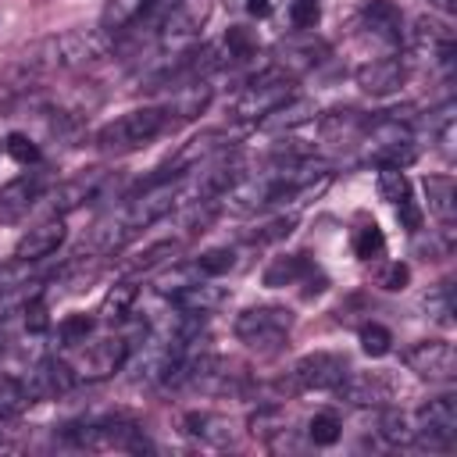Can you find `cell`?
<instances>
[{
    "instance_id": "cell-1",
    "label": "cell",
    "mask_w": 457,
    "mask_h": 457,
    "mask_svg": "<svg viewBox=\"0 0 457 457\" xmlns=\"http://www.w3.org/2000/svg\"><path fill=\"white\" fill-rule=\"evenodd\" d=\"M111 50V36L104 29H68L61 36H50L25 50L21 71L43 75V71H75L86 64H96Z\"/></svg>"
},
{
    "instance_id": "cell-2",
    "label": "cell",
    "mask_w": 457,
    "mask_h": 457,
    "mask_svg": "<svg viewBox=\"0 0 457 457\" xmlns=\"http://www.w3.org/2000/svg\"><path fill=\"white\" fill-rule=\"evenodd\" d=\"M168 125H171V114L164 107H132V111L111 118L107 125H100L93 143L104 154H129V150L154 143Z\"/></svg>"
},
{
    "instance_id": "cell-3",
    "label": "cell",
    "mask_w": 457,
    "mask_h": 457,
    "mask_svg": "<svg viewBox=\"0 0 457 457\" xmlns=\"http://www.w3.org/2000/svg\"><path fill=\"white\" fill-rule=\"evenodd\" d=\"M289 328H293V311H289V307H278V303L246 307V311H239L236 321H232L236 339H239L243 346H250V350H261V353L278 350V346L286 343Z\"/></svg>"
},
{
    "instance_id": "cell-4",
    "label": "cell",
    "mask_w": 457,
    "mask_h": 457,
    "mask_svg": "<svg viewBox=\"0 0 457 457\" xmlns=\"http://www.w3.org/2000/svg\"><path fill=\"white\" fill-rule=\"evenodd\" d=\"M289 96H293V75H286V71H278V68L271 64V68L257 71V75L239 89V96H236V104H232V118L257 125L264 114H271V111H275L278 104H286Z\"/></svg>"
},
{
    "instance_id": "cell-5",
    "label": "cell",
    "mask_w": 457,
    "mask_h": 457,
    "mask_svg": "<svg viewBox=\"0 0 457 457\" xmlns=\"http://www.w3.org/2000/svg\"><path fill=\"white\" fill-rule=\"evenodd\" d=\"M414 425H418V439L414 446L425 450H450L457 439V396L443 393L432 396L428 403H421L414 411Z\"/></svg>"
},
{
    "instance_id": "cell-6",
    "label": "cell",
    "mask_w": 457,
    "mask_h": 457,
    "mask_svg": "<svg viewBox=\"0 0 457 457\" xmlns=\"http://www.w3.org/2000/svg\"><path fill=\"white\" fill-rule=\"evenodd\" d=\"M403 364L428 382H453L457 375V353L453 343L446 339H418L414 346L403 350Z\"/></svg>"
},
{
    "instance_id": "cell-7",
    "label": "cell",
    "mask_w": 457,
    "mask_h": 457,
    "mask_svg": "<svg viewBox=\"0 0 457 457\" xmlns=\"http://www.w3.org/2000/svg\"><path fill=\"white\" fill-rule=\"evenodd\" d=\"M346 371H350V364H346L343 353L314 350V353H303V357L293 364L289 378H293L296 389H318V393H321V389H336Z\"/></svg>"
},
{
    "instance_id": "cell-8",
    "label": "cell",
    "mask_w": 457,
    "mask_h": 457,
    "mask_svg": "<svg viewBox=\"0 0 457 457\" xmlns=\"http://www.w3.org/2000/svg\"><path fill=\"white\" fill-rule=\"evenodd\" d=\"M107 186H111V175L100 171V168L82 171V175L61 182V186L50 193V211H54V218H64V214H71V211H79V207H86V204H93V200H104Z\"/></svg>"
},
{
    "instance_id": "cell-9",
    "label": "cell",
    "mask_w": 457,
    "mask_h": 457,
    "mask_svg": "<svg viewBox=\"0 0 457 457\" xmlns=\"http://www.w3.org/2000/svg\"><path fill=\"white\" fill-rule=\"evenodd\" d=\"M75 382H79V371H75L68 361H61V357H43V361L32 364L29 375L21 378V386H25V393H29L32 403H36V400L64 396V393L75 389Z\"/></svg>"
},
{
    "instance_id": "cell-10",
    "label": "cell",
    "mask_w": 457,
    "mask_h": 457,
    "mask_svg": "<svg viewBox=\"0 0 457 457\" xmlns=\"http://www.w3.org/2000/svg\"><path fill=\"white\" fill-rule=\"evenodd\" d=\"M336 393L350 407H386L396 389L382 371H346Z\"/></svg>"
},
{
    "instance_id": "cell-11",
    "label": "cell",
    "mask_w": 457,
    "mask_h": 457,
    "mask_svg": "<svg viewBox=\"0 0 457 457\" xmlns=\"http://www.w3.org/2000/svg\"><path fill=\"white\" fill-rule=\"evenodd\" d=\"M129 353H132V339L129 336H107V339L93 343L82 353V361H79L75 371H79V378H107V375H114V371L125 368Z\"/></svg>"
},
{
    "instance_id": "cell-12",
    "label": "cell",
    "mask_w": 457,
    "mask_h": 457,
    "mask_svg": "<svg viewBox=\"0 0 457 457\" xmlns=\"http://www.w3.org/2000/svg\"><path fill=\"white\" fill-rule=\"evenodd\" d=\"M325 54H328V46L318 39V36H289V39H282L278 46H275V68L278 71H286V75H303V71H311V68H318L321 61H325Z\"/></svg>"
},
{
    "instance_id": "cell-13",
    "label": "cell",
    "mask_w": 457,
    "mask_h": 457,
    "mask_svg": "<svg viewBox=\"0 0 457 457\" xmlns=\"http://www.w3.org/2000/svg\"><path fill=\"white\" fill-rule=\"evenodd\" d=\"M43 186L46 182L39 171H25V175L11 179L7 186H0V221H7V225L21 221L36 207V200H43Z\"/></svg>"
},
{
    "instance_id": "cell-14",
    "label": "cell",
    "mask_w": 457,
    "mask_h": 457,
    "mask_svg": "<svg viewBox=\"0 0 457 457\" xmlns=\"http://www.w3.org/2000/svg\"><path fill=\"white\" fill-rule=\"evenodd\" d=\"M225 146H228V132H221V129H207V132L193 136L189 143H182L179 154L164 164V171L175 175V179H182L189 168H200V164H207L211 157L225 154Z\"/></svg>"
},
{
    "instance_id": "cell-15",
    "label": "cell",
    "mask_w": 457,
    "mask_h": 457,
    "mask_svg": "<svg viewBox=\"0 0 457 457\" xmlns=\"http://www.w3.org/2000/svg\"><path fill=\"white\" fill-rule=\"evenodd\" d=\"M64 236H68L64 218L39 221V225H32V228H29V232H25V236L14 243V261H29V264L46 261V257H54V253L61 250Z\"/></svg>"
},
{
    "instance_id": "cell-16",
    "label": "cell",
    "mask_w": 457,
    "mask_h": 457,
    "mask_svg": "<svg viewBox=\"0 0 457 457\" xmlns=\"http://www.w3.org/2000/svg\"><path fill=\"white\" fill-rule=\"evenodd\" d=\"M407 82V64L400 57H375L357 68V86L371 96H393Z\"/></svg>"
},
{
    "instance_id": "cell-17",
    "label": "cell",
    "mask_w": 457,
    "mask_h": 457,
    "mask_svg": "<svg viewBox=\"0 0 457 457\" xmlns=\"http://www.w3.org/2000/svg\"><path fill=\"white\" fill-rule=\"evenodd\" d=\"M361 25H364L375 39H382V43H389V46H400V43L407 39L403 11H400L393 0H368V4L361 7Z\"/></svg>"
},
{
    "instance_id": "cell-18",
    "label": "cell",
    "mask_w": 457,
    "mask_h": 457,
    "mask_svg": "<svg viewBox=\"0 0 457 457\" xmlns=\"http://www.w3.org/2000/svg\"><path fill=\"white\" fill-rule=\"evenodd\" d=\"M225 300H228V293L221 286H214L211 278H189L186 286H179L171 293V307L189 311V314H214Z\"/></svg>"
},
{
    "instance_id": "cell-19",
    "label": "cell",
    "mask_w": 457,
    "mask_h": 457,
    "mask_svg": "<svg viewBox=\"0 0 457 457\" xmlns=\"http://www.w3.org/2000/svg\"><path fill=\"white\" fill-rule=\"evenodd\" d=\"M318 118V104L314 100H307V96H289L286 104H278L271 114H264L261 121H257V129H264V132H293V129H300V125H311Z\"/></svg>"
},
{
    "instance_id": "cell-20",
    "label": "cell",
    "mask_w": 457,
    "mask_h": 457,
    "mask_svg": "<svg viewBox=\"0 0 457 457\" xmlns=\"http://www.w3.org/2000/svg\"><path fill=\"white\" fill-rule=\"evenodd\" d=\"M211 96H214V86H211L207 79H196V82L179 86V89L171 93V100L164 104V111H168V114H175L179 121H189V118H196V114H204V111H207Z\"/></svg>"
},
{
    "instance_id": "cell-21",
    "label": "cell",
    "mask_w": 457,
    "mask_h": 457,
    "mask_svg": "<svg viewBox=\"0 0 457 457\" xmlns=\"http://www.w3.org/2000/svg\"><path fill=\"white\" fill-rule=\"evenodd\" d=\"M182 432L200 439V443H211V446H228L232 443V421L221 418V414H211V411H189L182 418Z\"/></svg>"
},
{
    "instance_id": "cell-22",
    "label": "cell",
    "mask_w": 457,
    "mask_h": 457,
    "mask_svg": "<svg viewBox=\"0 0 457 457\" xmlns=\"http://www.w3.org/2000/svg\"><path fill=\"white\" fill-rule=\"evenodd\" d=\"M425 200H428V214L439 218L443 225H453L457 218V186L450 175H425Z\"/></svg>"
},
{
    "instance_id": "cell-23",
    "label": "cell",
    "mask_w": 457,
    "mask_h": 457,
    "mask_svg": "<svg viewBox=\"0 0 457 457\" xmlns=\"http://www.w3.org/2000/svg\"><path fill=\"white\" fill-rule=\"evenodd\" d=\"M311 271H314V264H311L303 253H286V257H275V261L264 268L261 282H264L268 289H282V286H293V282L307 278Z\"/></svg>"
},
{
    "instance_id": "cell-24",
    "label": "cell",
    "mask_w": 457,
    "mask_h": 457,
    "mask_svg": "<svg viewBox=\"0 0 457 457\" xmlns=\"http://www.w3.org/2000/svg\"><path fill=\"white\" fill-rule=\"evenodd\" d=\"M378 436L389 446H414V439H418L414 414H407L400 407H382V414H378Z\"/></svg>"
},
{
    "instance_id": "cell-25",
    "label": "cell",
    "mask_w": 457,
    "mask_h": 457,
    "mask_svg": "<svg viewBox=\"0 0 457 457\" xmlns=\"http://www.w3.org/2000/svg\"><path fill=\"white\" fill-rule=\"evenodd\" d=\"M175 7H179V0H143V11L136 14V21L125 32H132V39H157V32L164 29V21L171 18Z\"/></svg>"
},
{
    "instance_id": "cell-26",
    "label": "cell",
    "mask_w": 457,
    "mask_h": 457,
    "mask_svg": "<svg viewBox=\"0 0 457 457\" xmlns=\"http://www.w3.org/2000/svg\"><path fill=\"white\" fill-rule=\"evenodd\" d=\"M418 157V143H393V146H364V164L371 168H407Z\"/></svg>"
},
{
    "instance_id": "cell-27",
    "label": "cell",
    "mask_w": 457,
    "mask_h": 457,
    "mask_svg": "<svg viewBox=\"0 0 457 457\" xmlns=\"http://www.w3.org/2000/svg\"><path fill=\"white\" fill-rule=\"evenodd\" d=\"M143 11V0H107L104 4V18H100V29L111 36H121L132 21H136V14Z\"/></svg>"
},
{
    "instance_id": "cell-28",
    "label": "cell",
    "mask_w": 457,
    "mask_h": 457,
    "mask_svg": "<svg viewBox=\"0 0 457 457\" xmlns=\"http://www.w3.org/2000/svg\"><path fill=\"white\" fill-rule=\"evenodd\" d=\"M236 268V250L232 246H211V250H204L196 261H193V271L200 275V278H221V275H228Z\"/></svg>"
},
{
    "instance_id": "cell-29",
    "label": "cell",
    "mask_w": 457,
    "mask_h": 457,
    "mask_svg": "<svg viewBox=\"0 0 457 457\" xmlns=\"http://www.w3.org/2000/svg\"><path fill=\"white\" fill-rule=\"evenodd\" d=\"M425 311H428V318L432 321H439V325H453V282H439V286H432L428 293H425Z\"/></svg>"
},
{
    "instance_id": "cell-30",
    "label": "cell",
    "mask_w": 457,
    "mask_h": 457,
    "mask_svg": "<svg viewBox=\"0 0 457 457\" xmlns=\"http://www.w3.org/2000/svg\"><path fill=\"white\" fill-rule=\"evenodd\" d=\"M453 39V32L446 29V25H439V21H432V18H418L414 21V32H411V43L418 46V50H428V54H436L443 43H450Z\"/></svg>"
},
{
    "instance_id": "cell-31",
    "label": "cell",
    "mask_w": 457,
    "mask_h": 457,
    "mask_svg": "<svg viewBox=\"0 0 457 457\" xmlns=\"http://www.w3.org/2000/svg\"><path fill=\"white\" fill-rule=\"evenodd\" d=\"M375 186H378V196L386 204H393V207L403 204V200H411V182H407V175L400 168H378Z\"/></svg>"
},
{
    "instance_id": "cell-32",
    "label": "cell",
    "mask_w": 457,
    "mask_h": 457,
    "mask_svg": "<svg viewBox=\"0 0 457 457\" xmlns=\"http://www.w3.org/2000/svg\"><path fill=\"white\" fill-rule=\"evenodd\" d=\"M179 239H157V243H150L146 250H139L136 253V261L129 264V271H154L157 264H164V261H171L175 253H179Z\"/></svg>"
},
{
    "instance_id": "cell-33",
    "label": "cell",
    "mask_w": 457,
    "mask_h": 457,
    "mask_svg": "<svg viewBox=\"0 0 457 457\" xmlns=\"http://www.w3.org/2000/svg\"><path fill=\"white\" fill-rule=\"evenodd\" d=\"M93 328H96L93 314H68V318L57 321V339L64 346H79V343H86L93 336Z\"/></svg>"
},
{
    "instance_id": "cell-34",
    "label": "cell",
    "mask_w": 457,
    "mask_h": 457,
    "mask_svg": "<svg viewBox=\"0 0 457 457\" xmlns=\"http://www.w3.org/2000/svg\"><path fill=\"white\" fill-rule=\"evenodd\" d=\"M221 46L228 54V61H246L257 54V36L246 29V25H232L225 36H221Z\"/></svg>"
},
{
    "instance_id": "cell-35",
    "label": "cell",
    "mask_w": 457,
    "mask_h": 457,
    "mask_svg": "<svg viewBox=\"0 0 457 457\" xmlns=\"http://www.w3.org/2000/svg\"><path fill=\"white\" fill-rule=\"evenodd\" d=\"M382 250H386V236H382V228L375 221H368V225H361L353 232V253L361 261H375V257H382Z\"/></svg>"
},
{
    "instance_id": "cell-36",
    "label": "cell",
    "mask_w": 457,
    "mask_h": 457,
    "mask_svg": "<svg viewBox=\"0 0 457 457\" xmlns=\"http://www.w3.org/2000/svg\"><path fill=\"white\" fill-rule=\"evenodd\" d=\"M132 300H136V286L132 282H118L107 296H104V318L107 321H121L132 314Z\"/></svg>"
},
{
    "instance_id": "cell-37",
    "label": "cell",
    "mask_w": 457,
    "mask_h": 457,
    "mask_svg": "<svg viewBox=\"0 0 457 457\" xmlns=\"http://www.w3.org/2000/svg\"><path fill=\"white\" fill-rule=\"evenodd\" d=\"M339 436H343V425H339V418L336 414H314L311 421H307V439L314 443V446H332V443H339Z\"/></svg>"
},
{
    "instance_id": "cell-38",
    "label": "cell",
    "mask_w": 457,
    "mask_h": 457,
    "mask_svg": "<svg viewBox=\"0 0 457 457\" xmlns=\"http://www.w3.org/2000/svg\"><path fill=\"white\" fill-rule=\"evenodd\" d=\"M361 350H364L368 357H386V353L393 350V332H389L386 325H378V321L361 325Z\"/></svg>"
},
{
    "instance_id": "cell-39",
    "label": "cell",
    "mask_w": 457,
    "mask_h": 457,
    "mask_svg": "<svg viewBox=\"0 0 457 457\" xmlns=\"http://www.w3.org/2000/svg\"><path fill=\"white\" fill-rule=\"evenodd\" d=\"M293 228H296V214H278V218L264 221L257 232H250L246 243H257V246H264V243H278V239H286Z\"/></svg>"
},
{
    "instance_id": "cell-40",
    "label": "cell",
    "mask_w": 457,
    "mask_h": 457,
    "mask_svg": "<svg viewBox=\"0 0 457 457\" xmlns=\"http://www.w3.org/2000/svg\"><path fill=\"white\" fill-rule=\"evenodd\" d=\"M318 21H321L318 0H289V25H293L296 32H307V29H314Z\"/></svg>"
},
{
    "instance_id": "cell-41",
    "label": "cell",
    "mask_w": 457,
    "mask_h": 457,
    "mask_svg": "<svg viewBox=\"0 0 457 457\" xmlns=\"http://www.w3.org/2000/svg\"><path fill=\"white\" fill-rule=\"evenodd\" d=\"M4 150H7V157H14L18 164H39V146L29 139V136H21V132H11L7 139H4Z\"/></svg>"
},
{
    "instance_id": "cell-42",
    "label": "cell",
    "mask_w": 457,
    "mask_h": 457,
    "mask_svg": "<svg viewBox=\"0 0 457 457\" xmlns=\"http://www.w3.org/2000/svg\"><path fill=\"white\" fill-rule=\"evenodd\" d=\"M407 282H411V268H407V264H400V261H393V264L378 275V286H382V289H389V293L403 289Z\"/></svg>"
},
{
    "instance_id": "cell-43",
    "label": "cell",
    "mask_w": 457,
    "mask_h": 457,
    "mask_svg": "<svg viewBox=\"0 0 457 457\" xmlns=\"http://www.w3.org/2000/svg\"><path fill=\"white\" fill-rule=\"evenodd\" d=\"M29 261H11L7 268H0V293H7V289H14L18 282H29Z\"/></svg>"
},
{
    "instance_id": "cell-44",
    "label": "cell",
    "mask_w": 457,
    "mask_h": 457,
    "mask_svg": "<svg viewBox=\"0 0 457 457\" xmlns=\"http://www.w3.org/2000/svg\"><path fill=\"white\" fill-rule=\"evenodd\" d=\"M396 218H400V225H403L407 232H418V228H421V211L414 207V200L396 204Z\"/></svg>"
},
{
    "instance_id": "cell-45",
    "label": "cell",
    "mask_w": 457,
    "mask_h": 457,
    "mask_svg": "<svg viewBox=\"0 0 457 457\" xmlns=\"http://www.w3.org/2000/svg\"><path fill=\"white\" fill-rule=\"evenodd\" d=\"M236 7H243L246 14H253V18H264L268 11H271V0H232Z\"/></svg>"
},
{
    "instance_id": "cell-46",
    "label": "cell",
    "mask_w": 457,
    "mask_h": 457,
    "mask_svg": "<svg viewBox=\"0 0 457 457\" xmlns=\"http://www.w3.org/2000/svg\"><path fill=\"white\" fill-rule=\"evenodd\" d=\"M439 7H446V11H453V0H436Z\"/></svg>"
},
{
    "instance_id": "cell-47",
    "label": "cell",
    "mask_w": 457,
    "mask_h": 457,
    "mask_svg": "<svg viewBox=\"0 0 457 457\" xmlns=\"http://www.w3.org/2000/svg\"><path fill=\"white\" fill-rule=\"evenodd\" d=\"M4 425H7V421H4V418H0V439H4V432H7V428H4Z\"/></svg>"
},
{
    "instance_id": "cell-48",
    "label": "cell",
    "mask_w": 457,
    "mask_h": 457,
    "mask_svg": "<svg viewBox=\"0 0 457 457\" xmlns=\"http://www.w3.org/2000/svg\"><path fill=\"white\" fill-rule=\"evenodd\" d=\"M0 350H4V332H0Z\"/></svg>"
}]
</instances>
